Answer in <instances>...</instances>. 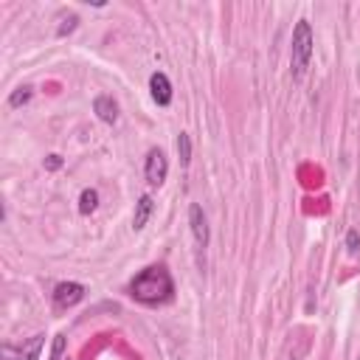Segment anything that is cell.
<instances>
[{"label": "cell", "instance_id": "9a60e30c", "mask_svg": "<svg viewBox=\"0 0 360 360\" xmlns=\"http://www.w3.org/2000/svg\"><path fill=\"white\" fill-rule=\"evenodd\" d=\"M346 250L354 256V253H360V233L357 231H349L346 233Z\"/></svg>", "mask_w": 360, "mask_h": 360}, {"label": "cell", "instance_id": "5bb4252c", "mask_svg": "<svg viewBox=\"0 0 360 360\" xmlns=\"http://www.w3.org/2000/svg\"><path fill=\"white\" fill-rule=\"evenodd\" d=\"M51 360H68V357H65V335H56V338H53Z\"/></svg>", "mask_w": 360, "mask_h": 360}, {"label": "cell", "instance_id": "9c48e42d", "mask_svg": "<svg viewBox=\"0 0 360 360\" xmlns=\"http://www.w3.org/2000/svg\"><path fill=\"white\" fill-rule=\"evenodd\" d=\"M152 211H155V202H152V197H149V194H143V197H141V200L135 202V214H132V228H135V231L146 228V222H149Z\"/></svg>", "mask_w": 360, "mask_h": 360}, {"label": "cell", "instance_id": "52a82bcc", "mask_svg": "<svg viewBox=\"0 0 360 360\" xmlns=\"http://www.w3.org/2000/svg\"><path fill=\"white\" fill-rule=\"evenodd\" d=\"M188 225H191V236H194L197 248H205L208 245V219L197 202L188 205Z\"/></svg>", "mask_w": 360, "mask_h": 360}, {"label": "cell", "instance_id": "2e32d148", "mask_svg": "<svg viewBox=\"0 0 360 360\" xmlns=\"http://www.w3.org/2000/svg\"><path fill=\"white\" fill-rule=\"evenodd\" d=\"M62 166V158L59 155H48V160H45V169H51V172H56Z\"/></svg>", "mask_w": 360, "mask_h": 360}, {"label": "cell", "instance_id": "3957f363", "mask_svg": "<svg viewBox=\"0 0 360 360\" xmlns=\"http://www.w3.org/2000/svg\"><path fill=\"white\" fill-rule=\"evenodd\" d=\"M42 343H45V335H34V338H28V340L20 343V346L3 343V346H0V357H3V360H39Z\"/></svg>", "mask_w": 360, "mask_h": 360}, {"label": "cell", "instance_id": "ba28073f", "mask_svg": "<svg viewBox=\"0 0 360 360\" xmlns=\"http://www.w3.org/2000/svg\"><path fill=\"white\" fill-rule=\"evenodd\" d=\"M93 112H96L104 124H115V121H118V104H115L110 96H96V101H93Z\"/></svg>", "mask_w": 360, "mask_h": 360}, {"label": "cell", "instance_id": "5b68a950", "mask_svg": "<svg viewBox=\"0 0 360 360\" xmlns=\"http://www.w3.org/2000/svg\"><path fill=\"white\" fill-rule=\"evenodd\" d=\"M82 298H84V284H79V281H59L53 287V304L62 309L76 307Z\"/></svg>", "mask_w": 360, "mask_h": 360}, {"label": "cell", "instance_id": "277c9868", "mask_svg": "<svg viewBox=\"0 0 360 360\" xmlns=\"http://www.w3.org/2000/svg\"><path fill=\"white\" fill-rule=\"evenodd\" d=\"M143 174H146V183L149 186H160L169 174V160L163 155V149H149L146 152V163H143Z\"/></svg>", "mask_w": 360, "mask_h": 360}, {"label": "cell", "instance_id": "8fae6325", "mask_svg": "<svg viewBox=\"0 0 360 360\" xmlns=\"http://www.w3.org/2000/svg\"><path fill=\"white\" fill-rule=\"evenodd\" d=\"M31 96H34V87L22 84V87H17V90L8 96V107H22V104H28V101H31Z\"/></svg>", "mask_w": 360, "mask_h": 360}, {"label": "cell", "instance_id": "7c38bea8", "mask_svg": "<svg viewBox=\"0 0 360 360\" xmlns=\"http://www.w3.org/2000/svg\"><path fill=\"white\" fill-rule=\"evenodd\" d=\"M76 25H79V17H76L73 11H68V14H59V28H56V37H65V34H70Z\"/></svg>", "mask_w": 360, "mask_h": 360}, {"label": "cell", "instance_id": "4fadbf2b", "mask_svg": "<svg viewBox=\"0 0 360 360\" xmlns=\"http://www.w3.org/2000/svg\"><path fill=\"white\" fill-rule=\"evenodd\" d=\"M177 152H180V160H183V166L191 160V138L186 135V132H180V138H177Z\"/></svg>", "mask_w": 360, "mask_h": 360}, {"label": "cell", "instance_id": "6da1fadb", "mask_svg": "<svg viewBox=\"0 0 360 360\" xmlns=\"http://www.w3.org/2000/svg\"><path fill=\"white\" fill-rule=\"evenodd\" d=\"M129 295L146 307H160L166 301H172L174 295V281L169 276V270L163 264H152L143 267L132 281H129Z\"/></svg>", "mask_w": 360, "mask_h": 360}, {"label": "cell", "instance_id": "8992f818", "mask_svg": "<svg viewBox=\"0 0 360 360\" xmlns=\"http://www.w3.org/2000/svg\"><path fill=\"white\" fill-rule=\"evenodd\" d=\"M149 93H152V101L158 107H169L172 104V82L163 70H155L149 76Z\"/></svg>", "mask_w": 360, "mask_h": 360}, {"label": "cell", "instance_id": "30bf717a", "mask_svg": "<svg viewBox=\"0 0 360 360\" xmlns=\"http://www.w3.org/2000/svg\"><path fill=\"white\" fill-rule=\"evenodd\" d=\"M98 208V191L96 188H84L82 194H79V214H93Z\"/></svg>", "mask_w": 360, "mask_h": 360}, {"label": "cell", "instance_id": "7a4b0ae2", "mask_svg": "<svg viewBox=\"0 0 360 360\" xmlns=\"http://www.w3.org/2000/svg\"><path fill=\"white\" fill-rule=\"evenodd\" d=\"M312 45H315V37H312V28L307 20H298L295 28H292V48H290V65H292V79L301 82L307 68H309V59H312Z\"/></svg>", "mask_w": 360, "mask_h": 360}]
</instances>
